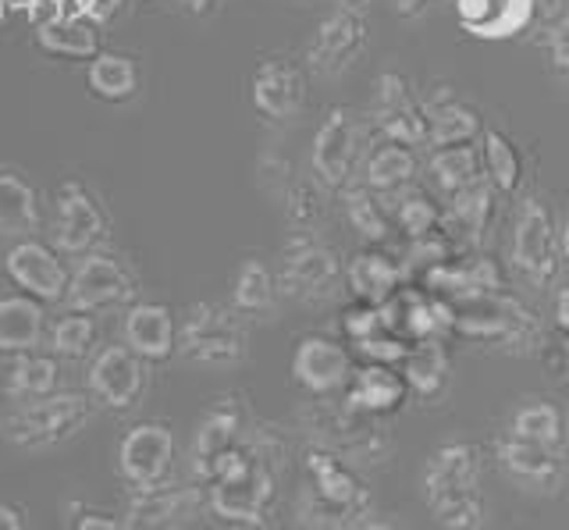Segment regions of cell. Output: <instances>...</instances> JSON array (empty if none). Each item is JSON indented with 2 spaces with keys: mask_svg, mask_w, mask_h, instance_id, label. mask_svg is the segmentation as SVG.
<instances>
[{
  "mask_svg": "<svg viewBox=\"0 0 569 530\" xmlns=\"http://www.w3.org/2000/svg\"><path fill=\"white\" fill-rule=\"evenodd\" d=\"M278 303V281L263 260L246 257L236 271V286H231V307L249 317H267L274 313Z\"/></svg>",
  "mask_w": 569,
  "mask_h": 530,
  "instance_id": "37",
  "label": "cell"
},
{
  "mask_svg": "<svg viewBox=\"0 0 569 530\" xmlns=\"http://www.w3.org/2000/svg\"><path fill=\"white\" fill-rule=\"evenodd\" d=\"M200 506L203 491L196 484L139 488V494L124 509V530H178L196 517Z\"/></svg>",
  "mask_w": 569,
  "mask_h": 530,
  "instance_id": "18",
  "label": "cell"
},
{
  "mask_svg": "<svg viewBox=\"0 0 569 530\" xmlns=\"http://www.w3.org/2000/svg\"><path fill=\"white\" fill-rule=\"evenodd\" d=\"M89 388L103 406L114 410H132L139 402L147 378H142V360L129 346H107L97 352L93 367H89Z\"/></svg>",
  "mask_w": 569,
  "mask_h": 530,
  "instance_id": "21",
  "label": "cell"
},
{
  "mask_svg": "<svg viewBox=\"0 0 569 530\" xmlns=\"http://www.w3.org/2000/svg\"><path fill=\"white\" fill-rule=\"evenodd\" d=\"M498 189L488 179H477L473 186L459 189L456 197H449V210H445V224L462 228L473 246L485 242L491 224H495V210H498Z\"/></svg>",
  "mask_w": 569,
  "mask_h": 530,
  "instance_id": "30",
  "label": "cell"
},
{
  "mask_svg": "<svg viewBox=\"0 0 569 530\" xmlns=\"http://www.w3.org/2000/svg\"><path fill=\"white\" fill-rule=\"evenodd\" d=\"M452 307H456L452 334H462V339L498 346L509 352H538V346L545 342L538 317L509 292L452 299Z\"/></svg>",
  "mask_w": 569,
  "mask_h": 530,
  "instance_id": "4",
  "label": "cell"
},
{
  "mask_svg": "<svg viewBox=\"0 0 569 530\" xmlns=\"http://www.w3.org/2000/svg\"><path fill=\"white\" fill-rule=\"evenodd\" d=\"M307 481H310V512L320 520L325 530H338L356 523L370 506V494L356 477L352 463H346L342 456H335L320 446H310L307 452Z\"/></svg>",
  "mask_w": 569,
  "mask_h": 530,
  "instance_id": "6",
  "label": "cell"
},
{
  "mask_svg": "<svg viewBox=\"0 0 569 530\" xmlns=\"http://www.w3.org/2000/svg\"><path fill=\"white\" fill-rule=\"evenodd\" d=\"M423 111H427V147L431 150L477 143L480 132H485L477 108L462 103L459 97H438L431 103H423Z\"/></svg>",
  "mask_w": 569,
  "mask_h": 530,
  "instance_id": "28",
  "label": "cell"
},
{
  "mask_svg": "<svg viewBox=\"0 0 569 530\" xmlns=\"http://www.w3.org/2000/svg\"><path fill=\"white\" fill-rule=\"evenodd\" d=\"M427 4H431V0H396V11H399V14H406V19H409V14L423 11Z\"/></svg>",
  "mask_w": 569,
  "mask_h": 530,
  "instance_id": "53",
  "label": "cell"
},
{
  "mask_svg": "<svg viewBox=\"0 0 569 530\" xmlns=\"http://www.w3.org/2000/svg\"><path fill=\"white\" fill-rule=\"evenodd\" d=\"M559 253H562V260H569V214H566L562 232H559Z\"/></svg>",
  "mask_w": 569,
  "mask_h": 530,
  "instance_id": "54",
  "label": "cell"
},
{
  "mask_svg": "<svg viewBox=\"0 0 569 530\" xmlns=\"http://www.w3.org/2000/svg\"><path fill=\"white\" fill-rule=\"evenodd\" d=\"M346 286L352 292L356 303H370V307H385L391 296L406 286V271L399 257H388L385 250H363L349 260L346 268Z\"/></svg>",
  "mask_w": 569,
  "mask_h": 530,
  "instance_id": "25",
  "label": "cell"
},
{
  "mask_svg": "<svg viewBox=\"0 0 569 530\" xmlns=\"http://www.w3.org/2000/svg\"><path fill=\"white\" fill-rule=\"evenodd\" d=\"M0 530H26L22 512H18L14 506H8V502H0Z\"/></svg>",
  "mask_w": 569,
  "mask_h": 530,
  "instance_id": "51",
  "label": "cell"
},
{
  "mask_svg": "<svg viewBox=\"0 0 569 530\" xmlns=\"http://www.w3.org/2000/svg\"><path fill=\"white\" fill-rule=\"evenodd\" d=\"M566 14V0H533V19L538 22H559Z\"/></svg>",
  "mask_w": 569,
  "mask_h": 530,
  "instance_id": "49",
  "label": "cell"
},
{
  "mask_svg": "<svg viewBox=\"0 0 569 530\" xmlns=\"http://www.w3.org/2000/svg\"><path fill=\"white\" fill-rule=\"evenodd\" d=\"M58 360L53 357H40V352H18V360L8 370V381H4V392L18 402H32V399H43L53 396L58 388Z\"/></svg>",
  "mask_w": 569,
  "mask_h": 530,
  "instance_id": "38",
  "label": "cell"
},
{
  "mask_svg": "<svg viewBox=\"0 0 569 530\" xmlns=\"http://www.w3.org/2000/svg\"><path fill=\"white\" fill-rule=\"evenodd\" d=\"M174 349L182 352L189 363L200 367H236L246 360L249 339H246V324L236 307H221V303H196L182 328H178V342Z\"/></svg>",
  "mask_w": 569,
  "mask_h": 530,
  "instance_id": "7",
  "label": "cell"
},
{
  "mask_svg": "<svg viewBox=\"0 0 569 530\" xmlns=\"http://www.w3.org/2000/svg\"><path fill=\"white\" fill-rule=\"evenodd\" d=\"M346 278L331 246L320 242L313 232H296L281 250V286L296 299H328L335 296L338 281Z\"/></svg>",
  "mask_w": 569,
  "mask_h": 530,
  "instance_id": "9",
  "label": "cell"
},
{
  "mask_svg": "<svg viewBox=\"0 0 569 530\" xmlns=\"http://www.w3.org/2000/svg\"><path fill=\"white\" fill-rule=\"evenodd\" d=\"M509 431L520 434V438L538 441V446H545L551 452H562L566 456L569 428H566V413L559 410L556 402H548V399H530V402H523L520 410L512 413Z\"/></svg>",
  "mask_w": 569,
  "mask_h": 530,
  "instance_id": "35",
  "label": "cell"
},
{
  "mask_svg": "<svg viewBox=\"0 0 569 530\" xmlns=\"http://www.w3.org/2000/svg\"><path fill=\"white\" fill-rule=\"evenodd\" d=\"M43 339L40 299L8 296L0 299V352H32Z\"/></svg>",
  "mask_w": 569,
  "mask_h": 530,
  "instance_id": "33",
  "label": "cell"
},
{
  "mask_svg": "<svg viewBox=\"0 0 569 530\" xmlns=\"http://www.w3.org/2000/svg\"><path fill=\"white\" fill-rule=\"evenodd\" d=\"M556 324L562 334H569V286L559 292V303H556Z\"/></svg>",
  "mask_w": 569,
  "mask_h": 530,
  "instance_id": "52",
  "label": "cell"
},
{
  "mask_svg": "<svg viewBox=\"0 0 569 530\" xmlns=\"http://www.w3.org/2000/svg\"><path fill=\"white\" fill-rule=\"evenodd\" d=\"M89 417H93V399L79 392H61V396H43L22 402L14 413L4 417V438L14 449L40 452L53 449L61 441L76 438Z\"/></svg>",
  "mask_w": 569,
  "mask_h": 530,
  "instance_id": "5",
  "label": "cell"
},
{
  "mask_svg": "<svg viewBox=\"0 0 569 530\" xmlns=\"http://www.w3.org/2000/svg\"><path fill=\"white\" fill-rule=\"evenodd\" d=\"M346 218L370 246H381L391 236V214L381 203V192H373L367 186H346Z\"/></svg>",
  "mask_w": 569,
  "mask_h": 530,
  "instance_id": "40",
  "label": "cell"
},
{
  "mask_svg": "<svg viewBox=\"0 0 569 530\" xmlns=\"http://www.w3.org/2000/svg\"><path fill=\"white\" fill-rule=\"evenodd\" d=\"M97 342V321L89 313L76 310V313H64L61 321H53L50 328V349L53 357H64V360H82L89 349Z\"/></svg>",
  "mask_w": 569,
  "mask_h": 530,
  "instance_id": "42",
  "label": "cell"
},
{
  "mask_svg": "<svg viewBox=\"0 0 569 530\" xmlns=\"http://www.w3.org/2000/svg\"><path fill=\"white\" fill-rule=\"evenodd\" d=\"M249 100L263 121H289L307 103V79L302 68L284 58H267L249 79Z\"/></svg>",
  "mask_w": 569,
  "mask_h": 530,
  "instance_id": "15",
  "label": "cell"
},
{
  "mask_svg": "<svg viewBox=\"0 0 569 530\" xmlns=\"http://www.w3.org/2000/svg\"><path fill=\"white\" fill-rule=\"evenodd\" d=\"M278 477L271 449L260 438H242L228 463L207 488V506L218 520L236 527H260L274 506Z\"/></svg>",
  "mask_w": 569,
  "mask_h": 530,
  "instance_id": "2",
  "label": "cell"
},
{
  "mask_svg": "<svg viewBox=\"0 0 569 530\" xmlns=\"http://www.w3.org/2000/svg\"><path fill=\"white\" fill-rule=\"evenodd\" d=\"M342 328L349 334V342H363L370 339L373 331L385 328V317H381V307H370V303H352L342 317Z\"/></svg>",
  "mask_w": 569,
  "mask_h": 530,
  "instance_id": "46",
  "label": "cell"
},
{
  "mask_svg": "<svg viewBox=\"0 0 569 530\" xmlns=\"http://www.w3.org/2000/svg\"><path fill=\"white\" fill-rule=\"evenodd\" d=\"M548 54H551V64H556V72L569 79V14H562L559 22L548 26Z\"/></svg>",
  "mask_w": 569,
  "mask_h": 530,
  "instance_id": "47",
  "label": "cell"
},
{
  "mask_svg": "<svg viewBox=\"0 0 569 530\" xmlns=\"http://www.w3.org/2000/svg\"><path fill=\"white\" fill-rule=\"evenodd\" d=\"M124 346H129L139 360L160 363L174 352L178 342V328H174V313L164 303H136L124 313Z\"/></svg>",
  "mask_w": 569,
  "mask_h": 530,
  "instance_id": "26",
  "label": "cell"
},
{
  "mask_svg": "<svg viewBox=\"0 0 569 530\" xmlns=\"http://www.w3.org/2000/svg\"><path fill=\"white\" fill-rule=\"evenodd\" d=\"M302 428L310 431L313 446L342 456L352 467H370L381 463L391 452V434L378 417L356 410L346 399L331 396H313V402L299 413Z\"/></svg>",
  "mask_w": 569,
  "mask_h": 530,
  "instance_id": "3",
  "label": "cell"
},
{
  "mask_svg": "<svg viewBox=\"0 0 569 530\" xmlns=\"http://www.w3.org/2000/svg\"><path fill=\"white\" fill-rule=\"evenodd\" d=\"M174 463V434L164 423H139L118 446L121 477L136 488H157Z\"/></svg>",
  "mask_w": 569,
  "mask_h": 530,
  "instance_id": "14",
  "label": "cell"
},
{
  "mask_svg": "<svg viewBox=\"0 0 569 530\" xmlns=\"http://www.w3.org/2000/svg\"><path fill=\"white\" fill-rule=\"evenodd\" d=\"M480 164H485V179L502 192V197H516V192H520L523 153L516 150V143L502 129L480 132Z\"/></svg>",
  "mask_w": 569,
  "mask_h": 530,
  "instance_id": "34",
  "label": "cell"
},
{
  "mask_svg": "<svg viewBox=\"0 0 569 530\" xmlns=\"http://www.w3.org/2000/svg\"><path fill=\"white\" fill-rule=\"evenodd\" d=\"M284 210L289 221L296 224V232H313V224L320 221V200L313 197V189L307 182H296L284 192Z\"/></svg>",
  "mask_w": 569,
  "mask_h": 530,
  "instance_id": "45",
  "label": "cell"
},
{
  "mask_svg": "<svg viewBox=\"0 0 569 530\" xmlns=\"http://www.w3.org/2000/svg\"><path fill=\"white\" fill-rule=\"evenodd\" d=\"M121 4L124 0H82V19H89V22H111L114 14L121 11Z\"/></svg>",
  "mask_w": 569,
  "mask_h": 530,
  "instance_id": "48",
  "label": "cell"
},
{
  "mask_svg": "<svg viewBox=\"0 0 569 530\" xmlns=\"http://www.w3.org/2000/svg\"><path fill=\"white\" fill-rule=\"evenodd\" d=\"M8 274L22 292H29L40 303H61L68 296V268L58 260V253L47 250L36 239H18L8 250Z\"/></svg>",
  "mask_w": 569,
  "mask_h": 530,
  "instance_id": "17",
  "label": "cell"
},
{
  "mask_svg": "<svg viewBox=\"0 0 569 530\" xmlns=\"http://www.w3.org/2000/svg\"><path fill=\"white\" fill-rule=\"evenodd\" d=\"M363 530H399L396 523H367Z\"/></svg>",
  "mask_w": 569,
  "mask_h": 530,
  "instance_id": "55",
  "label": "cell"
},
{
  "mask_svg": "<svg viewBox=\"0 0 569 530\" xmlns=\"http://www.w3.org/2000/svg\"><path fill=\"white\" fill-rule=\"evenodd\" d=\"M292 378L310 396H335L352 378V357L342 342L325 334H307L292 352Z\"/></svg>",
  "mask_w": 569,
  "mask_h": 530,
  "instance_id": "16",
  "label": "cell"
},
{
  "mask_svg": "<svg viewBox=\"0 0 569 530\" xmlns=\"http://www.w3.org/2000/svg\"><path fill=\"white\" fill-rule=\"evenodd\" d=\"M58 250L68 257L93 253V246L103 239V210L79 182H64L58 192Z\"/></svg>",
  "mask_w": 569,
  "mask_h": 530,
  "instance_id": "22",
  "label": "cell"
},
{
  "mask_svg": "<svg viewBox=\"0 0 569 530\" xmlns=\"http://www.w3.org/2000/svg\"><path fill=\"white\" fill-rule=\"evenodd\" d=\"M420 171V157L413 147H402V143H391V139H381L378 147H370L363 157V186L381 192H406L413 186Z\"/></svg>",
  "mask_w": 569,
  "mask_h": 530,
  "instance_id": "27",
  "label": "cell"
},
{
  "mask_svg": "<svg viewBox=\"0 0 569 530\" xmlns=\"http://www.w3.org/2000/svg\"><path fill=\"white\" fill-rule=\"evenodd\" d=\"M370 126L378 129L381 139L402 147H427V111L423 100H417L413 86L406 82L399 72H385L373 86V100H370Z\"/></svg>",
  "mask_w": 569,
  "mask_h": 530,
  "instance_id": "11",
  "label": "cell"
},
{
  "mask_svg": "<svg viewBox=\"0 0 569 530\" xmlns=\"http://www.w3.org/2000/svg\"><path fill=\"white\" fill-rule=\"evenodd\" d=\"M459 26L480 40H509L533 19V0H456Z\"/></svg>",
  "mask_w": 569,
  "mask_h": 530,
  "instance_id": "24",
  "label": "cell"
},
{
  "mask_svg": "<svg viewBox=\"0 0 569 530\" xmlns=\"http://www.w3.org/2000/svg\"><path fill=\"white\" fill-rule=\"evenodd\" d=\"M367 37H370V29L363 14L356 8H338L313 29L310 47H307V64L325 79L342 76L346 68L363 54Z\"/></svg>",
  "mask_w": 569,
  "mask_h": 530,
  "instance_id": "12",
  "label": "cell"
},
{
  "mask_svg": "<svg viewBox=\"0 0 569 530\" xmlns=\"http://www.w3.org/2000/svg\"><path fill=\"white\" fill-rule=\"evenodd\" d=\"M431 182L445 197H456L459 189L473 186L477 179H485V164H480V143H459V147H441L431 150Z\"/></svg>",
  "mask_w": 569,
  "mask_h": 530,
  "instance_id": "36",
  "label": "cell"
},
{
  "mask_svg": "<svg viewBox=\"0 0 569 530\" xmlns=\"http://www.w3.org/2000/svg\"><path fill=\"white\" fill-rule=\"evenodd\" d=\"M86 82H89V90H93L100 100L121 103V100L136 97V90H139V68H136L132 58H124V54H97L93 61H89Z\"/></svg>",
  "mask_w": 569,
  "mask_h": 530,
  "instance_id": "39",
  "label": "cell"
},
{
  "mask_svg": "<svg viewBox=\"0 0 569 530\" xmlns=\"http://www.w3.org/2000/svg\"><path fill=\"white\" fill-rule=\"evenodd\" d=\"M132 296H136V281L118 260L103 257V253H86L82 263L76 268V274H71V281H68L64 303L71 310L97 313L107 307L132 303Z\"/></svg>",
  "mask_w": 569,
  "mask_h": 530,
  "instance_id": "13",
  "label": "cell"
},
{
  "mask_svg": "<svg viewBox=\"0 0 569 530\" xmlns=\"http://www.w3.org/2000/svg\"><path fill=\"white\" fill-rule=\"evenodd\" d=\"M512 263L527 281L548 289L559 274V236L548 207L541 200H523L512 228Z\"/></svg>",
  "mask_w": 569,
  "mask_h": 530,
  "instance_id": "10",
  "label": "cell"
},
{
  "mask_svg": "<svg viewBox=\"0 0 569 530\" xmlns=\"http://www.w3.org/2000/svg\"><path fill=\"white\" fill-rule=\"evenodd\" d=\"M402 378L409 384V392H417L420 399L435 402L449 392L452 381V360L449 349H445L441 339H427V342H413L409 357L402 360Z\"/></svg>",
  "mask_w": 569,
  "mask_h": 530,
  "instance_id": "29",
  "label": "cell"
},
{
  "mask_svg": "<svg viewBox=\"0 0 569 530\" xmlns=\"http://www.w3.org/2000/svg\"><path fill=\"white\" fill-rule=\"evenodd\" d=\"M76 530H124V523L103 517V512H86V517L76 523Z\"/></svg>",
  "mask_w": 569,
  "mask_h": 530,
  "instance_id": "50",
  "label": "cell"
},
{
  "mask_svg": "<svg viewBox=\"0 0 569 530\" xmlns=\"http://www.w3.org/2000/svg\"><path fill=\"white\" fill-rule=\"evenodd\" d=\"M363 0H342V8H360Z\"/></svg>",
  "mask_w": 569,
  "mask_h": 530,
  "instance_id": "56",
  "label": "cell"
},
{
  "mask_svg": "<svg viewBox=\"0 0 569 530\" xmlns=\"http://www.w3.org/2000/svg\"><path fill=\"white\" fill-rule=\"evenodd\" d=\"M495 456H498L502 473L527 488L556 491L566 481V456L562 452H551V449L538 446V441L520 438L512 431H506L495 441Z\"/></svg>",
  "mask_w": 569,
  "mask_h": 530,
  "instance_id": "19",
  "label": "cell"
},
{
  "mask_svg": "<svg viewBox=\"0 0 569 530\" xmlns=\"http://www.w3.org/2000/svg\"><path fill=\"white\" fill-rule=\"evenodd\" d=\"M427 509L445 530H477L485 523V488H480V449L473 441L441 446L420 473Z\"/></svg>",
  "mask_w": 569,
  "mask_h": 530,
  "instance_id": "1",
  "label": "cell"
},
{
  "mask_svg": "<svg viewBox=\"0 0 569 530\" xmlns=\"http://www.w3.org/2000/svg\"><path fill=\"white\" fill-rule=\"evenodd\" d=\"M40 224V207H36V189L18 171L0 164V236L4 239H29Z\"/></svg>",
  "mask_w": 569,
  "mask_h": 530,
  "instance_id": "32",
  "label": "cell"
},
{
  "mask_svg": "<svg viewBox=\"0 0 569 530\" xmlns=\"http://www.w3.org/2000/svg\"><path fill=\"white\" fill-rule=\"evenodd\" d=\"M406 399H409V384L402 378V370L388 363H363L360 370H352V378L346 384V402L378 420L399 413Z\"/></svg>",
  "mask_w": 569,
  "mask_h": 530,
  "instance_id": "23",
  "label": "cell"
},
{
  "mask_svg": "<svg viewBox=\"0 0 569 530\" xmlns=\"http://www.w3.org/2000/svg\"><path fill=\"white\" fill-rule=\"evenodd\" d=\"M396 228H402L406 239H420V236H431L445 228V207L431 197V192H420V189H406L402 200L396 207Z\"/></svg>",
  "mask_w": 569,
  "mask_h": 530,
  "instance_id": "41",
  "label": "cell"
},
{
  "mask_svg": "<svg viewBox=\"0 0 569 530\" xmlns=\"http://www.w3.org/2000/svg\"><path fill=\"white\" fill-rule=\"evenodd\" d=\"M456 250H452V239L441 232H431V236H420V239H406V257H402V271H406V281L409 278H420L438 263L452 260Z\"/></svg>",
  "mask_w": 569,
  "mask_h": 530,
  "instance_id": "43",
  "label": "cell"
},
{
  "mask_svg": "<svg viewBox=\"0 0 569 530\" xmlns=\"http://www.w3.org/2000/svg\"><path fill=\"white\" fill-rule=\"evenodd\" d=\"M36 43H40L47 54L53 58H68V61H93L100 54V32L97 22L89 19H47L36 29Z\"/></svg>",
  "mask_w": 569,
  "mask_h": 530,
  "instance_id": "31",
  "label": "cell"
},
{
  "mask_svg": "<svg viewBox=\"0 0 569 530\" xmlns=\"http://www.w3.org/2000/svg\"><path fill=\"white\" fill-rule=\"evenodd\" d=\"M356 349L363 352L367 363H388V367H402V360L409 357V349H413V342H406L402 334H396V331L381 328V331H373L370 339L356 342Z\"/></svg>",
  "mask_w": 569,
  "mask_h": 530,
  "instance_id": "44",
  "label": "cell"
},
{
  "mask_svg": "<svg viewBox=\"0 0 569 530\" xmlns=\"http://www.w3.org/2000/svg\"><path fill=\"white\" fill-rule=\"evenodd\" d=\"M239 446H242V410H239L236 402H218L200 420V428H196V438H192V473L210 484Z\"/></svg>",
  "mask_w": 569,
  "mask_h": 530,
  "instance_id": "20",
  "label": "cell"
},
{
  "mask_svg": "<svg viewBox=\"0 0 569 530\" xmlns=\"http://www.w3.org/2000/svg\"><path fill=\"white\" fill-rule=\"evenodd\" d=\"M367 150V126L349 108H335L313 136L310 168L325 189H346Z\"/></svg>",
  "mask_w": 569,
  "mask_h": 530,
  "instance_id": "8",
  "label": "cell"
}]
</instances>
